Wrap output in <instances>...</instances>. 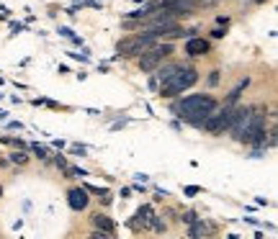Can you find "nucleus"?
<instances>
[{
    "label": "nucleus",
    "mask_w": 278,
    "mask_h": 239,
    "mask_svg": "<svg viewBox=\"0 0 278 239\" xmlns=\"http://www.w3.org/2000/svg\"><path fill=\"white\" fill-rule=\"evenodd\" d=\"M214 108H216V101H214L211 95L198 93V95H186L180 103H175V106H173V113H180V118H186L188 124H193L196 129H201L203 118H206Z\"/></svg>",
    "instance_id": "f257e3e1"
},
{
    "label": "nucleus",
    "mask_w": 278,
    "mask_h": 239,
    "mask_svg": "<svg viewBox=\"0 0 278 239\" xmlns=\"http://www.w3.org/2000/svg\"><path fill=\"white\" fill-rule=\"evenodd\" d=\"M196 83H198V72H196L193 67H178V70L160 85V95H162V98H175V95H180L183 90L193 88Z\"/></svg>",
    "instance_id": "f03ea898"
},
{
    "label": "nucleus",
    "mask_w": 278,
    "mask_h": 239,
    "mask_svg": "<svg viewBox=\"0 0 278 239\" xmlns=\"http://www.w3.org/2000/svg\"><path fill=\"white\" fill-rule=\"evenodd\" d=\"M239 142L255 147V149H263L265 147V116L260 108H250L247 113V124L239 134Z\"/></svg>",
    "instance_id": "7ed1b4c3"
},
{
    "label": "nucleus",
    "mask_w": 278,
    "mask_h": 239,
    "mask_svg": "<svg viewBox=\"0 0 278 239\" xmlns=\"http://www.w3.org/2000/svg\"><path fill=\"white\" fill-rule=\"evenodd\" d=\"M155 42H157V36H155L152 31L139 34V36H126V39H121V42L116 44V52H119V57H139V54H142L144 49H150Z\"/></svg>",
    "instance_id": "20e7f679"
},
{
    "label": "nucleus",
    "mask_w": 278,
    "mask_h": 239,
    "mask_svg": "<svg viewBox=\"0 0 278 239\" xmlns=\"http://www.w3.org/2000/svg\"><path fill=\"white\" fill-rule=\"evenodd\" d=\"M232 108H234V106H221V108H214V111L203 118L201 129H203V131H209V134H224V131L229 129V124H232Z\"/></svg>",
    "instance_id": "39448f33"
},
{
    "label": "nucleus",
    "mask_w": 278,
    "mask_h": 239,
    "mask_svg": "<svg viewBox=\"0 0 278 239\" xmlns=\"http://www.w3.org/2000/svg\"><path fill=\"white\" fill-rule=\"evenodd\" d=\"M173 54V47L170 44H152L150 49H144L142 54H139V70L142 72H152V70H157L160 65H162V59L165 57H170Z\"/></svg>",
    "instance_id": "423d86ee"
},
{
    "label": "nucleus",
    "mask_w": 278,
    "mask_h": 239,
    "mask_svg": "<svg viewBox=\"0 0 278 239\" xmlns=\"http://www.w3.org/2000/svg\"><path fill=\"white\" fill-rule=\"evenodd\" d=\"M67 203H70L72 211H85L88 203H90L88 190H85V188H70V190H67Z\"/></svg>",
    "instance_id": "0eeeda50"
},
{
    "label": "nucleus",
    "mask_w": 278,
    "mask_h": 239,
    "mask_svg": "<svg viewBox=\"0 0 278 239\" xmlns=\"http://www.w3.org/2000/svg\"><path fill=\"white\" fill-rule=\"evenodd\" d=\"M186 54L188 57H203V54H209V42L206 39H198V36L188 39L186 42Z\"/></svg>",
    "instance_id": "6e6552de"
},
{
    "label": "nucleus",
    "mask_w": 278,
    "mask_h": 239,
    "mask_svg": "<svg viewBox=\"0 0 278 239\" xmlns=\"http://www.w3.org/2000/svg\"><path fill=\"white\" fill-rule=\"evenodd\" d=\"M93 226L98 229V231H106L108 236H114V231H116V226H114V221L106 216V213H93Z\"/></svg>",
    "instance_id": "1a4fd4ad"
},
{
    "label": "nucleus",
    "mask_w": 278,
    "mask_h": 239,
    "mask_svg": "<svg viewBox=\"0 0 278 239\" xmlns=\"http://www.w3.org/2000/svg\"><path fill=\"white\" fill-rule=\"evenodd\" d=\"M150 216H152V208H150V206H142V208H139V211L134 213V218H137V221H132L129 226H132L134 231H137L139 226L144 229V226H150Z\"/></svg>",
    "instance_id": "9d476101"
},
{
    "label": "nucleus",
    "mask_w": 278,
    "mask_h": 239,
    "mask_svg": "<svg viewBox=\"0 0 278 239\" xmlns=\"http://www.w3.org/2000/svg\"><path fill=\"white\" fill-rule=\"evenodd\" d=\"M247 85H250V80H247V77H245V80H239V85H237V88L229 93V98H227V106H234V103L239 101V93H242Z\"/></svg>",
    "instance_id": "9b49d317"
},
{
    "label": "nucleus",
    "mask_w": 278,
    "mask_h": 239,
    "mask_svg": "<svg viewBox=\"0 0 278 239\" xmlns=\"http://www.w3.org/2000/svg\"><path fill=\"white\" fill-rule=\"evenodd\" d=\"M178 67H180V65H168V67H160V70H157V77H155V80H157V83H165V80H168V77H170V75L178 70Z\"/></svg>",
    "instance_id": "f8f14e48"
},
{
    "label": "nucleus",
    "mask_w": 278,
    "mask_h": 239,
    "mask_svg": "<svg viewBox=\"0 0 278 239\" xmlns=\"http://www.w3.org/2000/svg\"><path fill=\"white\" fill-rule=\"evenodd\" d=\"M11 162H16V165H26V162H29V154H26V152H13V154H11Z\"/></svg>",
    "instance_id": "ddd939ff"
},
{
    "label": "nucleus",
    "mask_w": 278,
    "mask_h": 239,
    "mask_svg": "<svg viewBox=\"0 0 278 239\" xmlns=\"http://www.w3.org/2000/svg\"><path fill=\"white\" fill-rule=\"evenodd\" d=\"M85 190H88V193H93V195H108V190H106V188H96V185H85Z\"/></svg>",
    "instance_id": "4468645a"
},
{
    "label": "nucleus",
    "mask_w": 278,
    "mask_h": 239,
    "mask_svg": "<svg viewBox=\"0 0 278 239\" xmlns=\"http://www.w3.org/2000/svg\"><path fill=\"white\" fill-rule=\"evenodd\" d=\"M3 142H6V144H13V147H18V149H24V147H26V142H24V139H11V136H6Z\"/></svg>",
    "instance_id": "2eb2a0df"
},
{
    "label": "nucleus",
    "mask_w": 278,
    "mask_h": 239,
    "mask_svg": "<svg viewBox=\"0 0 278 239\" xmlns=\"http://www.w3.org/2000/svg\"><path fill=\"white\" fill-rule=\"evenodd\" d=\"M60 36H65V39H72V42H78V36H75V34L70 31V29H65V26L60 29Z\"/></svg>",
    "instance_id": "dca6fc26"
},
{
    "label": "nucleus",
    "mask_w": 278,
    "mask_h": 239,
    "mask_svg": "<svg viewBox=\"0 0 278 239\" xmlns=\"http://www.w3.org/2000/svg\"><path fill=\"white\" fill-rule=\"evenodd\" d=\"M209 85H219V70L209 72Z\"/></svg>",
    "instance_id": "f3484780"
},
{
    "label": "nucleus",
    "mask_w": 278,
    "mask_h": 239,
    "mask_svg": "<svg viewBox=\"0 0 278 239\" xmlns=\"http://www.w3.org/2000/svg\"><path fill=\"white\" fill-rule=\"evenodd\" d=\"M34 152L39 154V160H47V149H44V147H39V144H34Z\"/></svg>",
    "instance_id": "a211bd4d"
},
{
    "label": "nucleus",
    "mask_w": 278,
    "mask_h": 239,
    "mask_svg": "<svg viewBox=\"0 0 278 239\" xmlns=\"http://www.w3.org/2000/svg\"><path fill=\"white\" fill-rule=\"evenodd\" d=\"M54 162H57V167H62V170L67 167V160H65L62 154H57V157H54Z\"/></svg>",
    "instance_id": "6ab92c4d"
},
{
    "label": "nucleus",
    "mask_w": 278,
    "mask_h": 239,
    "mask_svg": "<svg viewBox=\"0 0 278 239\" xmlns=\"http://www.w3.org/2000/svg\"><path fill=\"white\" fill-rule=\"evenodd\" d=\"M201 193V188H196V185H188L186 188V195H198Z\"/></svg>",
    "instance_id": "aec40b11"
},
{
    "label": "nucleus",
    "mask_w": 278,
    "mask_h": 239,
    "mask_svg": "<svg viewBox=\"0 0 278 239\" xmlns=\"http://www.w3.org/2000/svg\"><path fill=\"white\" fill-rule=\"evenodd\" d=\"M193 218H196V213H193V211H188L186 216H180V221H186V224H191Z\"/></svg>",
    "instance_id": "412c9836"
},
{
    "label": "nucleus",
    "mask_w": 278,
    "mask_h": 239,
    "mask_svg": "<svg viewBox=\"0 0 278 239\" xmlns=\"http://www.w3.org/2000/svg\"><path fill=\"white\" fill-rule=\"evenodd\" d=\"M90 236H93V239H108V234H106V231H98V229H96Z\"/></svg>",
    "instance_id": "4be33fe9"
},
{
    "label": "nucleus",
    "mask_w": 278,
    "mask_h": 239,
    "mask_svg": "<svg viewBox=\"0 0 278 239\" xmlns=\"http://www.w3.org/2000/svg\"><path fill=\"white\" fill-rule=\"evenodd\" d=\"M211 36H214V39H221V36H224V31H221V29H214V31H211Z\"/></svg>",
    "instance_id": "5701e85b"
},
{
    "label": "nucleus",
    "mask_w": 278,
    "mask_h": 239,
    "mask_svg": "<svg viewBox=\"0 0 278 239\" xmlns=\"http://www.w3.org/2000/svg\"><path fill=\"white\" fill-rule=\"evenodd\" d=\"M72 152H75V154H85V147H80V144H75V147H72Z\"/></svg>",
    "instance_id": "b1692460"
},
{
    "label": "nucleus",
    "mask_w": 278,
    "mask_h": 239,
    "mask_svg": "<svg viewBox=\"0 0 278 239\" xmlns=\"http://www.w3.org/2000/svg\"><path fill=\"white\" fill-rule=\"evenodd\" d=\"M0 195H3V188H0Z\"/></svg>",
    "instance_id": "393cba45"
}]
</instances>
